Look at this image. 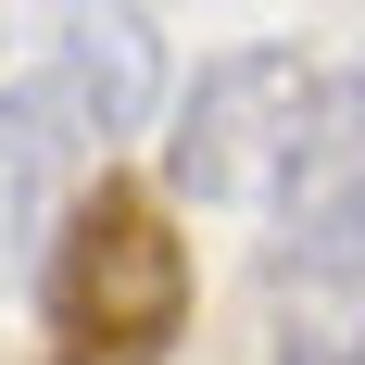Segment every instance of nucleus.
Instances as JSON below:
<instances>
[{
    "mask_svg": "<svg viewBox=\"0 0 365 365\" xmlns=\"http://www.w3.org/2000/svg\"><path fill=\"white\" fill-rule=\"evenodd\" d=\"M365 164V63L328 51H215L177 101L164 189L215 202V215H315Z\"/></svg>",
    "mask_w": 365,
    "mask_h": 365,
    "instance_id": "f257e3e1",
    "label": "nucleus"
},
{
    "mask_svg": "<svg viewBox=\"0 0 365 365\" xmlns=\"http://www.w3.org/2000/svg\"><path fill=\"white\" fill-rule=\"evenodd\" d=\"M38 328H51V365H164L189 340V240H177V202L101 164V177L76 189L51 264H38Z\"/></svg>",
    "mask_w": 365,
    "mask_h": 365,
    "instance_id": "f03ea898",
    "label": "nucleus"
},
{
    "mask_svg": "<svg viewBox=\"0 0 365 365\" xmlns=\"http://www.w3.org/2000/svg\"><path fill=\"white\" fill-rule=\"evenodd\" d=\"M88 151H101V126L63 101V76H51V63H38L26 88H0V290L51 264L76 189H88Z\"/></svg>",
    "mask_w": 365,
    "mask_h": 365,
    "instance_id": "7ed1b4c3",
    "label": "nucleus"
},
{
    "mask_svg": "<svg viewBox=\"0 0 365 365\" xmlns=\"http://www.w3.org/2000/svg\"><path fill=\"white\" fill-rule=\"evenodd\" d=\"M51 76H63V101L101 139H139L151 101H164V26L151 13H63L51 26Z\"/></svg>",
    "mask_w": 365,
    "mask_h": 365,
    "instance_id": "20e7f679",
    "label": "nucleus"
},
{
    "mask_svg": "<svg viewBox=\"0 0 365 365\" xmlns=\"http://www.w3.org/2000/svg\"><path fill=\"white\" fill-rule=\"evenodd\" d=\"M290 277H315V290H365V164L315 202V215H290Z\"/></svg>",
    "mask_w": 365,
    "mask_h": 365,
    "instance_id": "39448f33",
    "label": "nucleus"
}]
</instances>
